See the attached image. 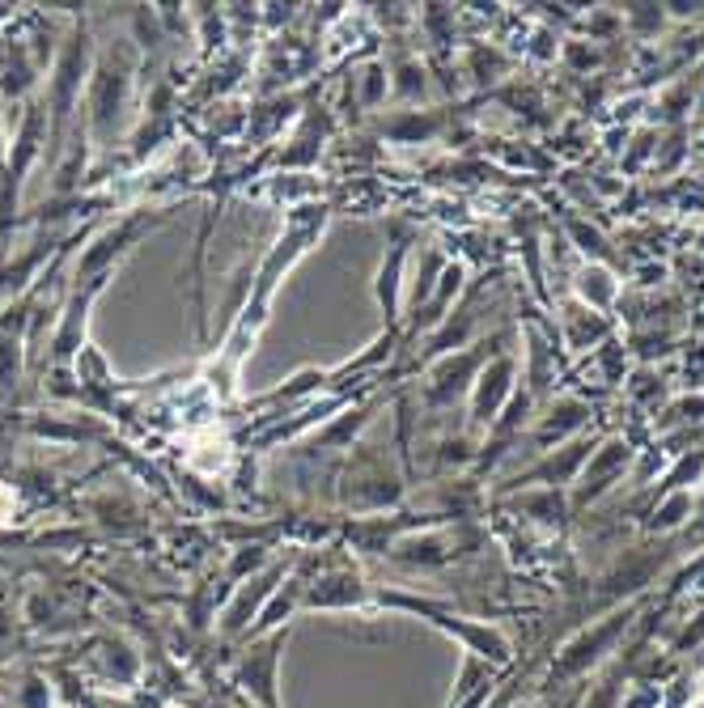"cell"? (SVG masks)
<instances>
[{"label": "cell", "instance_id": "6da1fadb", "mask_svg": "<svg viewBox=\"0 0 704 708\" xmlns=\"http://www.w3.org/2000/svg\"><path fill=\"white\" fill-rule=\"evenodd\" d=\"M383 603H390V607H408V612L424 615L429 624H438V628L454 632V637L467 644L472 653H480V658H488V662H510V641H506V637H501L497 628H488V624L454 619V615H446L442 607H433V603H420V598H404V594H383Z\"/></svg>", "mask_w": 704, "mask_h": 708}, {"label": "cell", "instance_id": "7a4b0ae2", "mask_svg": "<svg viewBox=\"0 0 704 708\" xmlns=\"http://www.w3.org/2000/svg\"><path fill=\"white\" fill-rule=\"evenodd\" d=\"M288 632H276L263 644L247 649L242 666H238V683L259 700V708H281V696H276V662H281V649H285Z\"/></svg>", "mask_w": 704, "mask_h": 708}, {"label": "cell", "instance_id": "3957f363", "mask_svg": "<svg viewBox=\"0 0 704 708\" xmlns=\"http://www.w3.org/2000/svg\"><path fill=\"white\" fill-rule=\"evenodd\" d=\"M81 72H86V31L72 38L65 60L56 68V90H52V111H56V132L65 128V115L72 111V98L81 90Z\"/></svg>", "mask_w": 704, "mask_h": 708}, {"label": "cell", "instance_id": "277c9868", "mask_svg": "<svg viewBox=\"0 0 704 708\" xmlns=\"http://www.w3.org/2000/svg\"><path fill=\"white\" fill-rule=\"evenodd\" d=\"M620 628H628V612H624V615H611L608 624H599L594 632H586V637H581L577 644H569V649H565V658H560V671H556V675L565 678V675H577V671H586V662H594V658H599V649L615 641V632H620Z\"/></svg>", "mask_w": 704, "mask_h": 708}, {"label": "cell", "instance_id": "5b68a950", "mask_svg": "<svg viewBox=\"0 0 704 708\" xmlns=\"http://www.w3.org/2000/svg\"><path fill=\"white\" fill-rule=\"evenodd\" d=\"M404 255H408V247L404 242H390V255H386L383 272H378V301H383L386 322H395V315H399V272H404Z\"/></svg>", "mask_w": 704, "mask_h": 708}, {"label": "cell", "instance_id": "8992f818", "mask_svg": "<svg viewBox=\"0 0 704 708\" xmlns=\"http://www.w3.org/2000/svg\"><path fill=\"white\" fill-rule=\"evenodd\" d=\"M510 361H497L488 374L480 378V390H476V420H492L497 412V403H501V395H506V378H510Z\"/></svg>", "mask_w": 704, "mask_h": 708}, {"label": "cell", "instance_id": "52a82bcc", "mask_svg": "<svg viewBox=\"0 0 704 708\" xmlns=\"http://www.w3.org/2000/svg\"><path fill=\"white\" fill-rule=\"evenodd\" d=\"M276 578H281V573H268V578L259 581V590H242V594H238V603L225 612V632H238V628L247 624V615H256V603L272 590L268 581H276Z\"/></svg>", "mask_w": 704, "mask_h": 708}]
</instances>
